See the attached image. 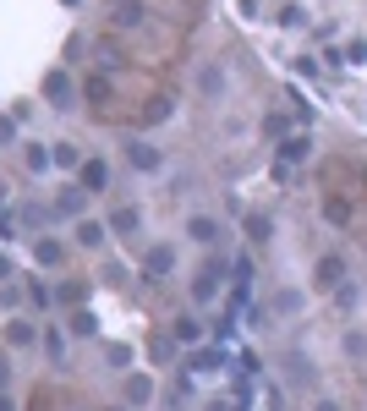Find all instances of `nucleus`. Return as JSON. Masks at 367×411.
<instances>
[{
	"instance_id": "nucleus-1",
	"label": "nucleus",
	"mask_w": 367,
	"mask_h": 411,
	"mask_svg": "<svg viewBox=\"0 0 367 411\" xmlns=\"http://www.w3.org/2000/svg\"><path fill=\"white\" fill-rule=\"evenodd\" d=\"M44 94L66 110V104H72V77H66V72H50V77H44Z\"/></svg>"
},
{
	"instance_id": "nucleus-2",
	"label": "nucleus",
	"mask_w": 367,
	"mask_h": 411,
	"mask_svg": "<svg viewBox=\"0 0 367 411\" xmlns=\"http://www.w3.org/2000/svg\"><path fill=\"white\" fill-rule=\"evenodd\" d=\"M340 280H346V264H340V258H324V264H318V286L340 291Z\"/></svg>"
},
{
	"instance_id": "nucleus-3",
	"label": "nucleus",
	"mask_w": 367,
	"mask_h": 411,
	"mask_svg": "<svg viewBox=\"0 0 367 411\" xmlns=\"http://www.w3.org/2000/svg\"><path fill=\"white\" fill-rule=\"evenodd\" d=\"M148 274H154V280H159V274H170V269H176V252H170V247H154V252H148Z\"/></svg>"
},
{
	"instance_id": "nucleus-4",
	"label": "nucleus",
	"mask_w": 367,
	"mask_h": 411,
	"mask_svg": "<svg viewBox=\"0 0 367 411\" xmlns=\"http://www.w3.org/2000/svg\"><path fill=\"white\" fill-rule=\"evenodd\" d=\"M186 236H192V242H214V236H220V225H214V220H208V214H198V220H186Z\"/></svg>"
},
{
	"instance_id": "nucleus-5",
	"label": "nucleus",
	"mask_w": 367,
	"mask_h": 411,
	"mask_svg": "<svg viewBox=\"0 0 367 411\" xmlns=\"http://www.w3.org/2000/svg\"><path fill=\"white\" fill-rule=\"evenodd\" d=\"M104 181H110V170H104V159H88V164H82V186H88V192H99Z\"/></svg>"
},
{
	"instance_id": "nucleus-6",
	"label": "nucleus",
	"mask_w": 367,
	"mask_h": 411,
	"mask_svg": "<svg viewBox=\"0 0 367 411\" xmlns=\"http://www.w3.org/2000/svg\"><path fill=\"white\" fill-rule=\"evenodd\" d=\"M132 164H137V170H159V148L154 143H132Z\"/></svg>"
},
{
	"instance_id": "nucleus-7",
	"label": "nucleus",
	"mask_w": 367,
	"mask_h": 411,
	"mask_svg": "<svg viewBox=\"0 0 367 411\" xmlns=\"http://www.w3.org/2000/svg\"><path fill=\"white\" fill-rule=\"evenodd\" d=\"M137 22H143V6L137 0H121L115 6V28H137Z\"/></svg>"
},
{
	"instance_id": "nucleus-8",
	"label": "nucleus",
	"mask_w": 367,
	"mask_h": 411,
	"mask_svg": "<svg viewBox=\"0 0 367 411\" xmlns=\"http://www.w3.org/2000/svg\"><path fill=\"white\" fill-rule=\"evenodd\" d=\"M126 395H132V406H148V400H154V384H148L143 373H132V384H126Z\"/></svg>"
},
{
	"instance_id": "nucleus-9",
	"label": "nucleus",
	"mask_w": 367,
	"mask_h": 411,
	"mask_svg": "<svg viewBox=\"0 0 367 411\" xmlns=\"http://www.w3.org/2000/svg\"><path fill=\"white\" fill-rule=\"evenodd\" d=\"M104 230H110V225H99V220H82V225H77V242H82V247H99Z\"/></svg>"
},
{
	"instance_id": "nucleus-10",
	"label": "nucleus",
	"mask_w": 367,
	"mask_h": 411,
	"mask_svg": "<svg viewBox=\"0 0 367 411\" xmlns=\"http://www.w3.org/2000/svg\"><path fill=\"white\" fill-rule=\"evenodd\" d=\"M214 280H220V269H203V274H198V286H192V296L208 302V296H214Z\"/></svg>"
},
{
	"instance_id": "nucleus-11",
	"label": "nucleus",
	"mask_w": 367,
	"mask_h": 411,
	"mask_svg": "<svg viewBox=\"0 0 367 411\" xmlns=\"http://www.w3.org/2000/svg\"><path fill=\"white\" fill-rule=\"evenodd\" d=\"M280 159H286V164L307 159V137H286V148H280Z\"/></svg>"
},
{
	"instance_id": "nucleus-12",
	"label": "nucleus",
	"mask_w": 367,
	"mask_h": 411,
	"mask_svg": "<svg viewBox=\"0 0 367 411\" xmlns=\"http://www.w3.org/2000/svg\"><path fill=\"white\" fill-rule=\"evenodd\" d=\"M198 334H203L198 318H181V324H176V340H181V346H198Z\"/></svg>"
},
{
	"instance_id": "nucleus-13",
	"label": "nucleus",
	"mask_w": 367,
	"mask_h": 411,
	"mask_svg": "<svg viewBox=\"0 0 367 411\" xmlns=\"http://www.w3.org/2000/svg\"><path fill=\"white\" fill-rule=\"evenodd\" d=\"M220 362H225V351H198V362H192V368H198V373H214Z\"/></svg>"
},
{
	"instance_id": "nucleus-14",
	"label": "nucleus",
	"mask_w": 367,
	"mask_h": 411,
	"mask_svg": "<svg viewBox=\"0 0 367 411\" xmlns=\"http://www.w3.org/2000/svg\"><path fill=\"white\" fill-rule=\"evenodd\" d=\"M247 236H252V242H269V220H264V214H252V220H247Z\"/></svg>"
},
{
	"instance_id": "nucleus-15",
	"label": "nucleus",
	"mask_w": 367,
	"mask_h": 411,
	"mask_svg": "<svg viewBox=\"0 0 367 411\" xmlns=\"http://www.w3.org/2000/svg\"><path fill=\"white\" fill-rule=\"evenodd\" d=\"M110 230H137V208H121V214L110 220Z\"/></svg>"
},
{
	"instance_id": "nucleus-16",
	"label": "nucleus",
	"mask_w": 367,
	"mask_h": 411,
	"mask_svg": "<svg viewBox=\"0 0 367 411\" xmlns=\"http://www.w3.org/2000/svg\"><path fill=\"white\" fill-rule=\"evenodd\" d=\"M346 61H351V66L367 61V39H351V44H346Z\"/></svg>"
},
{
	"instance_id": "nucleus-17",
	"label": "nucleus",
	"mask_w": 367,
	"mask_h": 411,
	"mask_svg": "<svg viewBox=\"0 0 367 411\" xmlns=\"http://www.w3.org/2000/svg\"><path fill=\"white\" fill-rule=\"evenodd\" d=\"M39 264H61V242H39Z\"/></svg>"
},
{
	"instance_id": "nucleus-18",
	"label": "nucleus",
	"mask_w": 367,
	"mask_h": 411,
	"mask_svg": "<svg viewBox=\"0 0 367 411\" xmlns=\"http://www.w3.org/2000/svg\"><path fill=\"white\" fill-rule=\"evenodd\" d=\"M28 170H50V154L44 148H28Z\"/></svg>"
},
{
	"instance_id": "nucleus-19",
	"label": "nucleus",
	"mask_w": 367,
	"mask_h": 411,
	"mask_svg": "<svg viewBox=\"0 0 367 411\" xmlns=\"http://www.w3.org/2000/svg\"><path fill=\"white\" fill-rule=\"evenodd\" d=\"M72 334H94V313H77L72 318Z\"/></svg>"
},
{
	"instance_id": "nucleus-20",
	"label": "nucleus",
	"mask_w": 367,
	"mask_h": 411,
	"mask_svg": "<svg viewBox=\"0 0 367 411\" xmlns=\"http://www.w3.org/2000/svg\"><path fill=\"white\" fill-rule=\"evenodd\" d=\"M6 378H11V368H6V356H0V390H6Z\"/></svg>"
},
{
	"instance_id": "nucleus-21",
	"label": "nucleus",
	"mask_w": 367,
	"mask_h": 411,
	"mask_svg": "<svg viewBox=\"0 0 367 411\" xmlns=\"http://www.w3.org/2000/svg\"><path fill=\"white\" fill-rule=\"evenodd\" d=\"M66 6H77V0H66Z\"/></svg>"
}]
</instances>
